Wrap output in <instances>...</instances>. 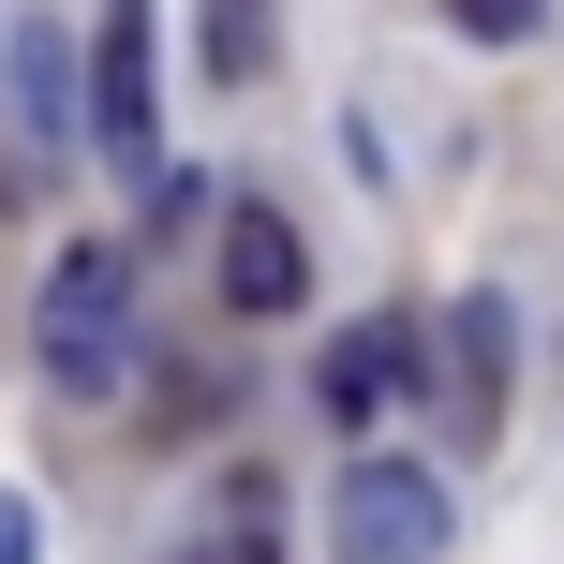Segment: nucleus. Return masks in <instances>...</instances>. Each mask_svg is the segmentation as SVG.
I'll return each mask as SVG.
<instances>
[{
	"label": "nucleus",
	"instance_id": "obj_1",
	"mask_svg": "<svg viewBox=\"0 0 564 564\" xmlns=\"http://www.w3.org/2000/svg\"><path fill=\"white\" fill-rule=\"evenodd\" d=\"M119 371H134V268H119L105 238H75V253L45 268V387L105 401Z\"/></svg>",
	"mask_w": 564,
	"mask_h": 564
},
{
	"label": "nucleus",
	"instance_id": "obj_2",
	"mask_svg": "<svg viewBox=\"0 0 564 564\" xmlns=\"http://www.w3.org/2000/svg\"><path fill=\"white\" fill-rule=\"evenodd\" d=\"M327 535H341V564H431L446 550V476H416L401 446H371L357 476H341Z\"/></svg>",
	"mask_w": 564,
	"mask_h": 564
},
{
	"label": "nucleus",
	"instance_id": "obj_3",
	"mask_svg": "<svg viewBox=\"0 0 564 564\" xmlns=\"http://www.w3.org/2000/svg\"><path fill=\"white\" fill-rule=\"evenodd\" d=\"M89 134L119 149V178H164V105H149V0H119L89 45Z\"/></svg>",
	"mask_w": 564,
	"mask_h": 564
},
{
	"label": "nucleus",
	"instance_id": "obj_4",
	"mask_svg": "<svg viewBox=\"0 0 564 564\" xmlns=\"http://www.w3.org/2000/svg\"><path fill=\"white\" fill-rule=\"evenodd\" d=\"M224 297L253 312V327H268V312H297V297H312V238L282 224V208H238V224H224Z\"/></svg>",
	"mask_w": 564,
	"mask_h": 564
},
{
	"label": "nucleus",
	"instance_id": "obj_5",
	"mask_svg": "<svg viewBox=\"0 0 564 564\" xmlns=\"http://www.w3.org/2000/svg\"><path fill=\"white\" fill-rule=\"evenodd\" d=\"M506 297H460L446 312V416H460V446H490V416H506Z\"/></svg>",
	"mask_w": 564,
	"mask_h": 564
},
{
	"label": "nucleus",
	"instance_id": "obj_6",
	"mask_svg": "<svg viewBox=\"0 0 564 564\" xmlns=\"http://www.w3.org/2000/svg\"><path fill=\"white\" fill-rule=\"evenodd\" d=\"M387 387H416V327H401V312H387V327H357V341L327 357V416H371Z\"/></svg>",
	"mask_w": 564,
	"mask_h": 564
},
{
	"label": "nucleus",
	"instance_id": "obj_7",
	"mask_svg": "<svg viewBox=\"0 0 564 564\" xmlns=\"http://www.w3.org/2000/svg\"><path fill=\"white\" fill-rule=\"evenodd\" d=\"M15 119H30V134H75V59H59V30H15Z\"/></svg>",
	"mask_w": 564,
	"mask_h": 564
},
{
	"label": "nucleus",
	"instance_id": "obj_8",
	"mask_svg": "<svg viewBox=\"0 0 564 564\" xmlns=\"http://www.w3.org/2000/svg\"><path fill=\"white\" fill-rule=\"evenodd\" d=\"M253 59H268V0H208V75L253 89Z\"/></svg>",
	"mask_w": 564,
	"mask_h": 564
},
{
	"label": "nucleus",
	"instance_id": "obj_9",
	"mask_svg": "<svg viewBox=\"0 0 564 564\" xmlns=\"http://www.w3.org/2000/svg\"><path fill=\"white\" fill-rule=\"evenodd\" d=\"M253 520H268V490L238 476V520H224V535H208V550H178V564H253Z\"/></svg>",
	"mask_w": 564,
	"mask_h": 564
},
{
	"label": "nucleus",
	"instance_id": "obj_10",
	"mask_svg": "<svg viewBox=\"0 0 564 564\" xmlns=\"http://www.w3.org/2000/svg\"><path fill=\"white\" fill-rule=\"evenodd\" d=\"M460 30H476V45H520V30H535V0H446Z\"/></svg>",
	"mask_w": 564,
	"mask_h": 564
},
{
	"label": "nucleus",
	"instance_id": "obj_11",
	"mask_svg": "<svg viewBox=\"0 0 564 564\" xmlns=\"http://www.w3.org/2000/svg\"><path fill=\"white\" fill-rule=\"evenodd\" d=\"M0 564H30V506H15V490H0Z\"/></svg>",
	"mask_w": 564,
	"mask_h": 564
}]
</instances>
